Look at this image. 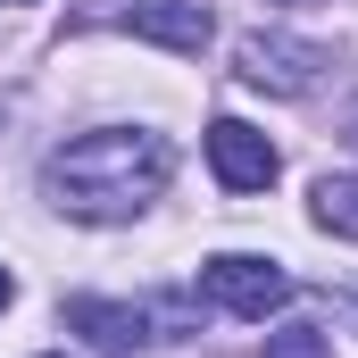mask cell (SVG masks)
I'll use <instances>...</instances> for the list:
<instances>
[{"label":"cell","mask_w":358,"mask_h":358,"mask_svg":"<svg viewBox=\"0 0 358 358\" xmlns=\"http://www.w3.org/2000/svg\"><path fill=\"white\" fill-rule=\"evenodd\" d=\"M167 167H176L167 134H150V125H100V134H76L67 150L42 159V192H50V208H67L84 225H117V217H134L142 200L167 192Z\"/></svg>","instance_id":"1"},{"label":"cell","mask_w":358,"mask_h":358,"mask_svg":"<svg viewBox=\"0 0 358 358\" xmlns=\"http://www.w3.org/2000/svg\"><path fill=\"white\" fill-rule=\"evenodd\" d=\"M200 292L225 308V317H259L267 325L275 308L292 300V275L275 267V259H250V250H225V259H208L200 267Z\"/></svg>","instance_id":"2"},{"label":"cell","mask_w":358,"mask_h":358,"mask_svg":"<svg viewBox=\"0 0 358 358\" xmlns=\"http://www.w3.org/2000/svg\"><path fill=\"white\" fill-rule=\"evenodd\" d=\"M234 67H242V84H259V92H275V100H292V92L317 84L325 50H317V42H300V34H242Z\"/></svg>","instance_id":"3"},{"label":"cell","mask_w":358,"mask_h":358,"mask_svg":"<svg viewBox=\"0 0 358 358\" xmlns=\"http://www.w3.org/2000/svg\"><path fill=\"white\" fill-rule=\"evenodd\" d=\"M208 167H217V183H225V192H267L283 159H275V142L259 134V125L217 117V125H208Z\"/></svg>","instance_id":"4"},{"label":"cell","mask_w":358,"mask_h":358,"mask_svg":"<svg viewBox=\"0 0 358 358\" xmlns=\"http://www.w3.org/2000/svg\"><path fill=\"white\" fill-rule=\"evenodd\" d=\"M67 325L92 334L100 350H134V342H159V325H192L183 308H125V300H67Z\"/></svg>","instance_id":"5"},{"label":"cell","mask_w":358,"mask_h":358,"mask_svg":"<svg viewBox=\"0 0 358 358\" xmlns=\"http://www.w3.org/2000/svg\"><path fill=\"white\" fill-rule=\"evenodd\" d=\"M125 25H134L142 42H159V50H183V59H200L208 34H217V17H208L200 0H134Z\"/></svg>","instance_id":"6"},{"label":"cell","mask_w":358,"mask_h":358,"mask_svg":"<svg viewBox=\"0 0 358 358\" xmlns=\"http://www.w3.org/2000/svg\"><path fill=\"white\" fill-rule=\"evenodd\" d=\"M308 217H317L325 234L358 242V176H317V192H308Z\"/></svg>","instance_id":"7"},{"label":"cell","mask_w":358,"mask_h":358,"mask_svg":"<svg viewBox=\"0 0 358 358\" xmlns=\"http://www.w3.org/2000/svg\"><path fill=\"white\" fill-rule=\"evenodd\" d=\"M259 358H334V342H325L317 325H275Z\"/></svg>","instance_id":"8"},{"label":"cell","mask_w":358,"mask_h":358,"mask_svg":"<svg viewBox=\"0 0 358 358\" xmlns=\"http://www.w3.org/2000/svg\"><path fill=\"white\" fill-rule=\"evenodd\" d=\"M8 300H17V283H8V267H0V308H8Z\"/></svg>","instance_id":"9"},{"label":"cell","mask_w":358,"mask_h":358,"mask_svg":"<svg viewBox=\"0 0 358 358\" xmlns=\"http://www.w3.org/2000/svg\"><path fill=\"white\" fill-rule=\"evenodd\" d=\"M350 142H358V117H350Z\"/></svg>","instance_id":"10"}]
</instances>
